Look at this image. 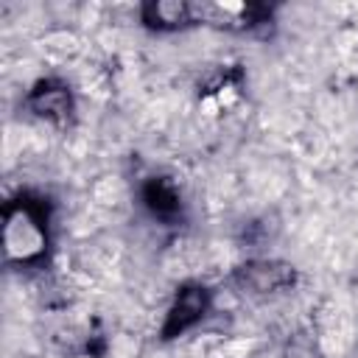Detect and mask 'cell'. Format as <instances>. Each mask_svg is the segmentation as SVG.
Masks as SVG:
<instances>
[{"label": "cell", "mask_w": 358, "mask_h": 358, "mask_svg": "<svg viewBox=\"0 0 358 358\" xmlns=\"http://www.w3.org/2000/svg\"><path fill=\"white\" fill-rule=\"evenodd\" d=\"M238 282L252 294H274L294 282V268L285 263H249L238 271Z\"/></svg>", "instance_id": "6da1fadb"}, {"label": "cell", "mask_w": 358, "mask_h": 358, "mask_svg": "<svg viewBox=\"0 0 358 358\" xmlns=\"http://www.w3.org/2000/svg\"><path fill=\"white\" fill-rule=\"evenodd\" d=\"M31 103L36 106L39 115H59V112H67V92L64 90H36L31 95Z\"/></svg>", "instance_id": "277c9868"}, {"label": "cell", "mask_w": 358, "mask_h": 358, "mask_svg": "<svg viewBox=\"0 0 358 358\" xmlns=\"http://www.w3.org/2000/svg\"><path fill=\"white\" fill-rule=\"evenodd\" d=\"M145 22L157 28H182L196 22V11L187 3H151L145 6Z\"/></svg>", "instance_id": "3957f363"}, {"label": "cell", "mask_w": 358, "mask_h": 358, "mask_svg": "<svg viewBox=\"0 0 358 358\" xmlns=\"http://www.w3.org/2000/svg\"><path fill=\"white\" fill-rule=\"evenodd\" d=\"M204 305H207L204 291H199V288H187V291H182V294H179V299H176V305H173V308H171V313H168L165 336L182 333L185 327H190L193 322H199V319H201V313H204Z\"/></svg>", "instance_id": "7a4b0ae2"}]
</instances>
